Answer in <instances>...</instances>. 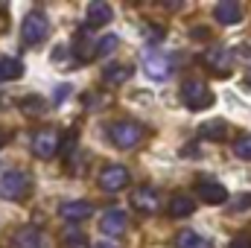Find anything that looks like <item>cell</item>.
Returning a JSON list of instances; mask_svg holds the SVG:
<instances>
[{
	"mask_svg": "<svg viewBox=\"0 0 251 248\" xmlns=\"http://www.w3.org/2000/svg\"><path fill=\"white\" fill-rule=\"evenodd\" d=\"M181 99H184V105L190 111H204V108L213 105V94L201 79H187L181 85Z\"/></svg>",
	"mask_w": 251,
	"mask_h": 248,
	"instance_id": "1",
	"label": "cell"
},
{
	"mask_svg": "<svg viewBox=\"0 0 251 248\" xmlns=\"http://www.w3.org/2000/svg\"><path fill=\"white\" fill-rule=\"evenodd\" d=\"M111 140H114V146L117 149H134V146H140V140L146 137V128L140 123H134V120H120V123L111 125Z\"/></svg>",
	"mask_w": 251,
	"mask_h": 248,
	"instance_id": "2",
	"label": "cell"
},
{
	"mask_svg": "<svg viewBox=\"0 0 251 248\" xmlns=\"http://www.w3.org/2000/svg\"><path fill=\"white\" fill-rule=\"evenodd\" d=\"M26 190H29V175H26V173H21V170H9V173L0 175V198H6V201H18V198L26 196Z\"/></svg>",
	"mask_w": 251,
	"mask_h": 248,
	"instance_id": "3",
	"label": "cell"
},
{
	"mask_svg": "<svg viewBox=\"0 0 251 248\" xmlns=\"http://www.w3.org/2000/svg\"><path fill=\"white\" fill-rule=\"evenodd\" d=\"M47 32H50V24H47V18H44L41 12H29V15L24 18V24H21V38H24V44H41V41L47 38Z\"/></svg>",
	"mask_w": 251,
	"mask_h": 248,
	"instance_id": "4",
	"label": "cell"
},
{
	"mask_svg": "<svg viewBox=\"0 0 251 248\" xmlns=\"http://www.w3.org/2000/svg\"><path fill=\"white\" fill-rule=\"evenodd\" d=\"M59 143H62V134L56 128H38L32 134V155L35 158H53L59 152Z\"/></svg>",
	"mask_w": 251,
	"mask_h": 248,
	"instance_id": "5",
	"label": "cell"
},
{
	"mask_svg": "<svg viewBox=\"0 0 251 248\" xmlns=\"http://www.w3.org/2000/svg\"><path fill=\"white\" fill-rule=\"evenodd\" d=\"M97 181H100V190H105V193H120L128 187V170L120 164H108Z\"/></svg>",
	"mask_w": 251,
	"mask_h": 248,
	"instance_id": "6",
	"label": "cell"
},
{
	"mask_svg": "<svg viewBox=\"0 0 251 248\" xmlns=\"http://www.w3.org/2000/svg\"><path fill=\"white\" fill-rule=\"evenodd\" d=\"M170 59H164L161 53H155V50H143V73L149 76V79H155V82H161V79H167L170 76Z\"/></svg>",
	"mask_w": 251,
	"mask_h": 248,
	"instance_id": "7",
	"label": "cell"
},
{
	"mask_svg": "<svg viewBox=\"0 0 251 248\" xmlns=\"http://www.w3.org/2000/svg\"><path fill=\"white\" fill-rule=\"evenodd\" d=\"M131 207L134 210H140V213H155L158 207H161V198H158V190L155 187H137L134 193H131Z\"/></svg>",
	"mask_w": 251,
	"mask_h": 248,
	"instance_id": "8",
	"label": "cell"
},
{
	"mask_svg": "<svg viewBox=\"0 0 251 248\" xmlns=\"http://www.w3.org/2000/svg\"><path fill=\"white\" fill-rule=\"evenodd\" d=\"M204 64H207L216 76H231V50H228V47H207Z\"/></svg>",
	"mask_w": 251,
	"mask_h": 248,
	"instance_id": "9",
	"label": "cell"
},
{
	"mask_svg": "<svg viewBox=\"0 0 251 248\" xmlns=\"http://www.w3.org/2000/svg\"><path fill=\"white\" fill-rule=\"evenodd\" d=\"M126 228H128V219H126V210H108L102 219H100V234L102 237H120L126 234Z\"/></svg>",
	"mask_w": 251,
	"mask_h": 248,
	"instance_id": "10",
	"label": "cell"
},
{
	"mask_svg": "<svg viewBox=\"0 0 251 248\" xmlns=\"http://www.w3.org/2000/svg\"><path fill=\"white\" fill-rule=\"evenodd\" d=\"M213 18H216V24H222V26H234V24L243 18V6H240L237 0H219V3L213 6Z\"/></svg>",
	"mask_w": 251,
	"mask_h": 248,
	"instance_id": "11",
	"label": "cell"
},
{
	"mask_svg": "<svg viewBox=\"0 0 251 248\" xmlns=\"http://www.w3.org/2000/svg\"><path fill=\"white\" fill-rule=\"evenodd\" d=\"M59 213H62V219H67V222H85V219H91L94 204L91 201H64Z\"/></svg>",
	"mask_w": 251,
	"mask_h": 248,
	"instance_id": "12",
	"label": "cell"
},
{
	"mask_svg": "<svg viewBox=\"0 0 251 248\" xmlns=\"http://www.w3.org/2000/svg\"><path fill=\"white\" fill-rule=\"evenodd\" d=\"M199 198L204 204H225L228 201V190L219 184V181H201L199 184Z\"/></svg>",
	"mask_w": 251,
	"mask_h": 248,
	"instance_id": "13",
	"label": "cell"
},
{
	"mask_svg": "<svg viewBox=\"0 0 251 248\" xmlns=\"http://www.w3.org/2000/svg\"><path fill=\"white\" fill-rule=\"evenodd\" d=\"M111 18H114V9H111L108 3H102V0H94V3L88 6V29H97V26L108 24Z\"/></svg>",
	"mask_w": 251,
	"mask_h": 248,
	"instance_id": "14",
	"label": "cell"
},
{
	"mask_svg": "<svg viewBox=\"0 0 251 248\" xmlns=\"http://www.w3.org/2000/svg\"><path fill=\"white\" fill-rule=\"evenodd\" d=\"M73 53H76L79 62L97 59V41H91V29H88V26H85L82 32H76V47H73Z\"/></svg>",
	"mask_w": 251,
	"mask_h": 248,
	"instance_id": "15",
	"label": "cell"
},
{
	"mask_svg": "<svg viewBox=\"0 0 251 248\" xmlns=\"http://www.w3.org/2000/svg\"><path fill=\"white\" fill-rule=\"evenodd\" d=\"M131 73H134L131 64H108L102 70V79H105V85H123Z\"/></svg>",
	"mask_w": 251,
	"mask_h": 248,
	"instance_id": "16",
	"label": "cell"
},
{
	"mask_svg": "<svg viewBox=\"0 0 251 248\" xmlns=\"http://www.w3.org/2000/svg\"><path fill=\"white\" fill-rule=\"evenodd\" d=\"M176 248H213V243L207 237L196 234V231H181L176 237Z\"/></svg>",
	"mask_w": 251,
	"mask_h": 248,
	"instance_id": "17",
	"label": "cell"
},
{
	"mask_svg": "<svg viewBox=\"0 0 251 248\" xmlns=\"http://www.w3.org/2000/svg\"><path fill=\"white\" fill-rule=\"evenodd\" d=\"M196 210V201L190 198V196H173L170 198V216H176V219H184Z\"/></svg>",
	"mask_w": 251,
	"mask_h": 248,
	"instance_id": "18",
	"label": "cell"
},
{
	"mask_svg": "<svg viewBox=\"0 0 251 248\" xmlns=\"http://www.w3.org/2000/svg\"><path fill=\"white\" fill-rule=\"evenodd\" d=\"M21 76H24V64L18 59H9V56L0 59V82H15Z\"/></svg>",
	"mask_w": 251,
	"mask_h": 248,
	"instance_id": "19",
	"label": "cell"
},
{
	"mask_svg": "<svg viewBox=\"0 0 251 248\" xmlns=\"http://www.w3.org/2000/svg\"><path fill=\"white\" fill-rule=\"evenodd\" d=\"M225 131H228V125L222 123V120H207V123L199 125V137L201 140H222Z\"/></svg>",
	"mask_w": 251,
	"mask_h": 248,
	"instance_id": "20",
	"label": "cell"
},
{
	"mask_svg": "<svg viewBox=\"0 0 251 248\" xmlns=\"http://www.w3.org/2000/svg\"><path fill=\"white\" fill-rule=\"evenodd\" d=\"M15 246L18 248H44L41 246V234H38L35 228H24V231H18Z\"/></svg>",
	"mask_w": 251,
	"mask_h": 248,
	"instance_id": "21",
	"label": "cell"
},
{
	"mask_svg": "<svg viewBox=\"0 0 251 248\" xmlns=\"http://www.w3.org/2000/svg\"><path fill=\"white\" fill-rule=\"evenodd\" d=\"M64 248H91V243L82 231H67L64 234Z\"/></svg>",
	"mask_w": 251,
	"mask_h": 248,
	"instance_id": "22",
	"label": "cell"
},
{
	"mask_svg": "<svg viewBox=\"0 0 251 248\" xmlns=\"http://www.w3.org/2000/svg\"><path fill=\"white\" fill-rule=\"evenodd\" d=\"M117 44H120L117 35H105V38H100V41H97V56H108V53H114Z\"/></svg>",
	"mask_w": 251,
	"mask_h": 248,
	"instance_id": "23",
	"label": "cell"
},
{
	"mask_svg": "<svg viewBox=\"0 0 251 248\" xmlns=\"http://www.w3.org/2000/svg\"><path fill=\"white\" fill-rule=\"evenodd\" d=\"M234 155L243 158V161H251V134H243V137L234 143Z\"/></svg>",
	"mask_w": 251,
	"mask_h": 248,
	"instance_id": "24",
	"label": "cell"
},
{
	"mask_svg": "<svg viewBox=\"0 0 251 248\" xmlns=\"http://www.w3.org/2000/svg\"><path fill=\"white\" fill-rule=\"evenodd\" d=\"M143 35H146V41H149V44H158V41L164 38V29H158V26H149Z\"/></svg>",
	"mask_w": 251,
	"mask_h": 248,
	"instance_id": "25",
	"label": "cell"
},
{
	"mask_svg": "<svg viewBox=\"0 0 251 248\" xmlns=\"http://www.w3.org/2000/svg\"><path fill=\"white\" fill-rule=\"evenodd\" d=\"M246 207H251V196H237L231 201V210H246Z\"/></svg>",
	"mask_w": 251,
	"mask_h": 248,
	"instance_id": "26",
	"label": "cell"
},
{
	"mask_svg": "<svg viewBox=\"0 0 251 248\" xmlns=\"http://www.w3.org/2000/svg\"><path fill=\"white\" fill-rule=\"evenodd\" d=\"M228 248H251V237H237L228 243Z\"/></svg>",
	"mask_w": 251,
	"mask_h": 248,
	"instance_id": "27",
	"label": "cell"
},
{
	"mask_svg": "<svg viewBox=\"0 0 251 248\" xmlns=\"http://www.w3.org/2000/svg\"><path fill=\"white\" fill-rule=\"evenodd\" d=\"M67 94H70V88H67V85H62V88L56 91V97H53V102H56V105H62V102H64V97H67Z\"/></svg>",
	"mask_w": 251,
	"mask_h": 248,
	"instance_id": "28",
	"label": "cell"
},
{
	"mask_svg": "<svg viewBox=\"0 0 251 248\" xmlns=\"http://www.w3.org/2000/svg\"><path fill=\"white\" fill-rule=\"evenodd\" d=\"M193 38H207V29H193Z\"/></svg>",
	"mask_w": 251,
	"mask_h": 248,
	"instance_id": "29",
	"label": "cell"
},
{
	"mask_svg": "<svg viewBox=\"0 0 251 248\" xmlns=\"http://www.w3.org/2000/svg\"><path fill=\"white\" fill-rule=\"evenodd\" d=\"M97 248H114V246H111V243H100Z\"/></svg>",
	"mask_w": 251,
	"mask_h": 248,
	"instance_id": "30",
	"label": "cell"
},
{
	"mask_svg": "<svg viewBox=\"0 0 251 248\" xmlns=\"http://www.w3.org/2000/svg\"><path fill=\"white\" fill-rule=\"evenodd\" d=\"M3 143H6V137H3V131H0V149H3Z\"/></svg>",
	"mask_w": 251,
	"mask_h": 248,
	"instance_id": "31",
	"label": "cell"
}]
</instances>
